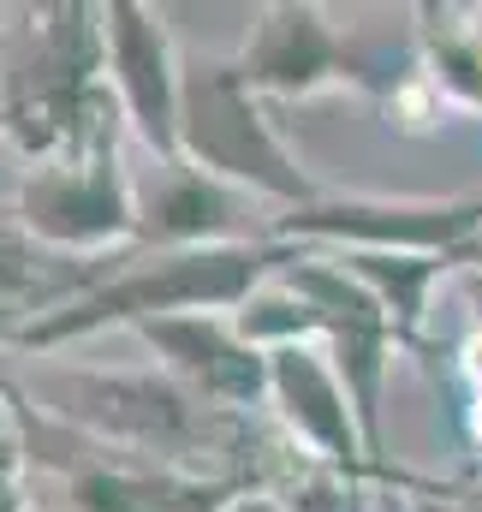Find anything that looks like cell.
<instances>
[{
    "label": "cell",
    "mask_w": 482,
    "mask_h": 512,
    "mask_svg": "<svg viewBox=\"0 0 482 512\" xmlns=\"http://www.w3.org/2000/svg\"><path fill=\"white\" fill-rule=\"evenodd\" d=\"M179 161L233 185L280 215L322 203L328 191L298 167V155L268 126L262 96L244 84L239 60H185V108H179Z\"/></svg>",
    "instance_id": "obj_3"
},
{
    "label": "cell",
    "mask_w": 482,
    "mask_h": 512,
    "mask_svg": "<svg viewBox=\"0 0 482 512\" xmlns=\"http://www.w3.org/2000/svg\"><path fill=\"white\" fill-rule=\"evenodd\" d=\"M274 239L304 251H387V256H459L471 262L482 239V197H322L310 209L274 215Z\"/></svg>",
    "instance_id": "obj_6"
},
{
    "label": "cell",
    "mask_w": 482,
    "mask_h": 512,
    "mask_svg": "<svg viewBox=\"0 0 482 512\" xmlns=\"http://www.w3.org/2000/svg\"><path fill=\"white\" fill-rule=\"evenodd\" d=\"M102 36H108V84L120 96L125 131L161 161L179 167V108H185V54L173 48V30L161 12L137 0L102 6Z\"/></svg>",
    "instance_id": "obj_9"
},
{
    "label": "cell",
    "mask_w": 482,
    "mask_h": 512,
    "mask_svg": "<svg viewBox=\"0 0 482 512\" xmlns=\"http://www.w3.org/2000/svg\"><path fill=\"white\" fill-rule=\"evenodd\" d=\"M244 191L197 173V167H161L155 191L143 197V227L137 245L143 251H209V245H244V239H268V233H244Z\"/></svg>",
    "instance_id": "obj_13"
},
{
    "label": "cell",
    "mask_w": 482,
    "mask_h": 512,
    "mask_svg": "<svg viewBox=\"0 0 482 512\" xmlns=\"http://www.w3.org/2000/svg\"><path fill=\"white\" fill-rule=\"evenodd\" d=\"M286 280L316 304V316H322V352L334 358L340 382H346L352 405H358L369 459L387 471V417H381V393H387L393 346H405L399 328H393V316H387V304L363 286L340 256H304ZM387 477H393V471H387Z\"/></svg>",
    "instance_id": "obj_7"
},
{
    "label": "cell",
    "mask_w": 482,
    "mask_h": 512,
    "mask_svg": "<svg viewBox=\"0 0 482 512\" xmlns=\"http://www.w3.org/2000/svg\"><path fill=\"white\" fill-rule=\"evenodd\" d=\"M0 126H6V102H0Z\"/></svg>",
    "instance_id": "obj_21"
},
{
    "label": "cell",
    "mask_w": 482,
    "mask_h": 512,
    "mask_svg": "<svg viewBox=\"0 0 482 512\" xmlns=\"http://www.w3.org/2000/svg\"><path fill=\"white\" fill-rule=\"evenodd\" d=\"M12 376V370H6ZM6 376H0V512H30V441H24V417L6 393Z\"/></svg>",
    "instance_id": "obj_17"
},
{
    "label": "cell",
    "mask_w": 482,
    "mask_h": 512,
    "mask_svg": "<svg viewBox=\"0 0 482 512\" xmlns=\"http://www.w3.org/2000/svg\"><path fill=\"white\" fill-rule=\"evenodd\" d=\"M66 447L72 453H42V465L60 471L66 501L78 512H227L244 489H256V483H221V477L131 465V459H114L108 447H96V441H84L72 429H66Z\"/></svg>",
    "instance_id": "obj_10"
},
{
    "label": "cell",
    "mask_w": 482,
    "mask_h": 512,
    "mask_svg": "<svg viewBox=\"0 0 482 512\" xmlns=\"http://www.w3.org/2000/svg\"><path fill=\"white\" fill-rule=\"evenodd\" d=\"M227 512H292V507H286L274 489H244V495H239V501H233Z\"/></svg>",
    "instance_id": "obj_19"
},
{
    "label": "cell",
    "mask_w": 482,
    "mask_h": 512,
    "mask_svg": "<svg viewBox=\"0 0 482 512\" xmlns=\"http://www.w3.org/2000/svg\"><path fill=\"white\" fill-rule=\"evenodd\" d=\"M244 84L274 102H310L328 90H358L393 108L405 84L423 72L417 54H393L375 42H346L316 0H268L233 54Z\"/></svg>",
    "instance_id": "obj_4"
},
{
    "label": "cell",
    "mask_w": 482,
    "mask_h": 512,
    "mask_svg": "<svg viewBox=\"0 0 482 512\" xmlns=\"http://www.w3.org/2000/svg\"><path fill=\"white\" fill-rule=\"evenodd\" d=\"M131 334L155 352V370H167L197 399L239 417H256V405H268V352L244 340L233 316H173V322H143Z\"/></svg>",
    "instance_id": "obj_11"
},
{
    "label": "cell",
    "mask_w": 482,
    "mask_h": 512,
    "mask_svg": "<svg viewBox=\"0 0 482 512\" xmlns=\"http://www.w3.org/2000/svg\"><path fill=\"white\" fill-rule=\"evenodd\" d=\"M233 328H239L256 352H268V358L286 352V346H322V316H316V304L286 274L244 298L239 310H233Z\"/></svg>",
    "instance_id": "obj_16"
},
{
    "label": "cell",
    "mask_w": 482,
    "mask_h": 512,
    "mask_svg": "<svg viewBox=\"0 0 482 512\" xmlns=\"http://www.w3.org/2000/svg\"><path fill=\"white\" fill-rule=\"evenodd\" d=\"M363 286L387 304L393 328L405 346L423 340V310H429V292L447 268H459V256H387V251H334Z\"/></svg>",
    "instance_id": "obj_15"
},
{
    "label": "cell",
    "mask_w": 482,
    "mask_h": 512,
    "mask_svg": "<svg viewBox=\"0 0 482 512\" xmlns=\"http://www.w3.org/2000/svg\"><path fill=\"white\" fill-rule=\"evenodd\" d=\"M477 12H482V6H477Z\"/></svg>",
    "instance_id": "obj_23"
},
{
    "label": "cell",
    "mask_w": 482,
    "mask_h": 512,
    "mask_svg": "<svg viewBox=\"0 0 482 512\" xmlns=\"http://www.w3.org/2000/svg\"><path fill=\"white\" fill-rule=\"evenodd\" d=\"M12 221L60 256L108 262L114 251L137 245L143 197L131 191V173L120 161V143L78 155V161H42L12 191Z\"/></svg>",
    "instance_id": "obj_5"
},
{
    "label": "cell",
    "mask_w": 482,
    "mask_h": 512,
    "mask_svg": "<svg viewBox=\"0 0 482 512\" xmlns=\"http://www.w3.org/2000/svg\"><path fill=\"white\" fill-rule=\"evenodd\" d=\"M30 399L72 435L108 447L114 459L274 489L256 417L197 399L167 370H48L42 387H30Z\"/></svg>",
    "instance_id": "obj_1"
},
{
    "label": "cell",
    "mask_w": 482,
    "mask_h": 512,
    "mask_svg": "<svg viewBox=\"0 0 482 512\" xmlns=\"http://www.w3.org/2000/svg\"><path fill=\"white\" fill-rule=\"evenodd\" d=\"M423 483H393V489H375L369 501H363V512H417L411 507V495H417Z\"/></svg>",
    "instance_id": "obj_18"
},
{
    "label": "cell",
    "mask_w": 482,
    "mask_h": 512,
    "mask_svg": "<svg viewBox=\"0 0 482 512\" xmlns=\"http://www.w3.org/2000/svg\"><path fill=\"white\" fill-rule=\"evenodd\" d=\"M471 507H477V512H482V489H477V495H471Z\"/></svg>",
    "instance_id": "obj_20"
},
{
    "label": "cell",
    "mask_w": 482,
    "mask_h": 512,
    "mask_svg": "<svg viewBox=\"0 0 482 512\" xmlns=\"http://www.w3.org/2000/svg\"><path fill=\"white\" fill-rule=\"evenodd\" d=\"M417 60L441 102L482 114V12L477 6H417Z\"/></svg>",
    "instance_id": "obj_14"
},
{
    "label": "cell",
    "mask_w": 482,
    "mask_h": 512,
    "mask_svg": "<svg viewBox=\"0 0 482 512\" xmlns=\"http://www.w3.org/2000/svg\"><path fill=\"white\" fill-rule=\"evenodd\" d=\"M268 411L280 417L286 441L304 447V465H322L358 489H369V483L393 489L399 483L369 459L358 405H352V393H346L334 358L322 346H286L268 358Z\"/></svg>",
    "instance_id": "obj_8"
},
{
    "label": "cell",
    "mask_w": 482,
    "mask_h": 512,
    "mask_svg": "<svg viewBox=\"0 0 482 512\" xmlns=\"http://www.w3.org/2000/svg\"><path fill=\"white\" fill-rule=\"evenodd\" d=\"M0 376H6V358H0Z\"/></svg>",
    "instance_id": "obj_22"
},
{
    "label": "cell",
    "mask_w": 482,
    "mask_h": 512,
    "mask_svg": "<svg viewBox=\"0 0 482 512\" xmlns=\"http://www.w3.org/2000/svg\"><path fill=\"white\" fill-rule=\"evenodd\" d=\"M102 280H108V262L60 256V251H48V245H36L18 221H0V352L6 346L18 352V340L36 322L72 310Z\"/></svg>",
    "instance_id": "obj_12"
},
{
    "label": "cell",
    "mask_w": 482,
    "mask_h": 512,
    "mask_svg": "<svg viewBox=\"0 0 482 512\" xmlns=\"http://www.w3.org/2000/svg\"><path fill=\"white\" fill-rule=\"evenodd\" d=\"M304 256V245L292 239H244V245H209V251H161L143 256L120 274H108L90 298H78L72 310L36 322L18 352L42 358L60 346H78L90 334L108 328H143V322H173V316H233L250 292H262L268 280L292 274Z\"/></svg>",
    "instance_id": "obj_2"
}]
</instances>
